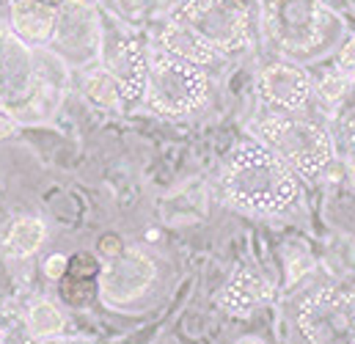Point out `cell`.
Listing matches in <instances>:
<instances>
[{
  "instance_id": "6da1fadb",
  "label": "cell",
  "mask_w": 355,
  "mask_h": 344,
  "mask_svg": "<svg viewBox=\"0 0 355 344\" xmlns=\"http://www.w3.org/2000/svg\"><path fill=\"white\" fill-rule=\"evenodd\" d=\"M220 187L232 207L251 215H284L303 198L300 176L257 138L232 149Z\"/></svg>"
},
{
  "instance_id": "7a4b0ae2",
  "label": "cell",
  "mask_w": 355,
  "mask_h": 344,
  "mask_svg": "<svg viewBox=\"0 0 355 344\" xmlns=\"http://www.w3.org/2000/svg\"><path fill=\"white\" fill-rule=\"evenodd\" d=\"M267 42L286 58H320L342 33L339 17L320 0H265Z\"/></svg>"
},
{
  "instance_id": "3957f363",
  "label": "cell",
  "mask_w": 355,
  "mask_h": 344,
  "mask_svg": "<svg viewBox=\"0 0 355 344\" xmlns=\"http://www.w3.org/2000/svg\"><path fill=\"white\" fill-rule=\"evenodd\" d=\"M254 135L303 179H320L334 163V141L325 127L300 113H265Z\"/></svg>"
},
{
  "instance_id": "277c9868",
  "label": "cell",
  "mask_w": 355,
  "mask_h": 344,
  "mask_svg": "<svg viewBox=\"0 0 355 344\" xmlns=\"http://www.w3.org/2000/svg\"><path fill=\"white\" fill-rule=\"evenodd\" d=\"M289 334L295 344H355V289L311 286L289 309Z\"/></svg>"
},
{
  "instance_id": "5b68a950",
  "label": "cell",
  "mask_w": 355,
  "mask_h": 344,
  "mask_svg": "<svg viewBox=\"0 0 355 344\" xmlns=\"http://www.w3.org/2000/svg\"><path fill=\"white\" fill-rule=\"evenodd\" d=\"M212 91L209 75L177 55L152 47L149 50V83H146V102L152 110L163 116H187L207 105Z\"/></svg>"
},
{
  "instance_id": "8992f818",
  "label": "cell",
  "mask_w": 355,
  "mask_h": 344,
  "mask_svg": "<svg viewBox=\"0 0 355 344\" xmlns=\"http://www.w3.org/2000/svg\"><path fill=\"white\" fill-rule=\"evenodd\" d=\"M171 19L190 28L220 58L243 53L251 44L248 14L234 0H184Z\"/></svg>"
},
{
  "instance_id": "52a82bcc",
  "label": "cell",
  "mask_w": 355,
  "mask_h": 344,
  "mask_svg": "<svg viewBox=\"0 0 355 344\" xmlns=\"http://www.w3.org/2000/svg\"><path fill=\"white\" fill-rule=\"evenodd\" d=\"M42 80L28 44H22L11 28L0 25V110L14 116L17 108L36 102Z\"/></svg>"
},
{
  "instance_id": "ba28073f",
  "label": "cell",
  "mask_w": 355,
  "mask_h": 344,
  "mask_svg": "<svg viewBox=\"0 0 355 344\" xmlns=\"http://www.w3.org/2000/svg\"><path fill=\"white\" fill-rule=\"evenodd\" d=\"M149 44L135 33L110 36L105 44V69L113 75L121 105H135L146 96L149 83Z\"/></svg>"
},
{
  "instance_id": "9c48e42d",
  "label": "cell",
  "mask_w": 355,
  "mask_h": 344,
  "mask_svg": "<svg viewBox=\"0 0 355 344\" xmlns=\"http://www.w3.org/2000/svg\"><path fill=\"white\" fill-rule=\"evenodd\" d=\"M311 94V75L292 61H272L257 78V96L267 113H303Z\"/></svg>"
},
{
  "instance_id": "30bf717a",
  "label": "cell",
  "mask_w": 355,
  "mask_h": 344,
  "mask_svg": "<svg viewBox=\"0 0 355 344\" xmlns=\"http://www.w3.org/2000/svg\"><path fill=\"white\" fill-rule=\"evenodd\" d=\"M155 281V261L138 248H124L119 257L107 259L102 270V298L113 306L138 300Z\"/></svg>"
},
{
  "instance_id": "8fae6325",
  "label": "cell",
  "mask_w": 355,
  "mask_h": 344,
  "mask_svg": "<svg viewBox=\"0 0 355 344\" xmlns=\"http://www.w3.org/2000/svg\"><path fill=\"white\" fill-rule=\"evenodd\" d=\"M64 3L67 0H8V28L28 47L50 44Z\"/></svg>"
},
{
  "instance_id": "7c38bea8",
  "label": "cell",
  "mask_w": 355,
  "mask_h": 344,
  "mask_svg": "<svg viewBox=\"0 0 355 344\" xmlns=\"http://www.w3.org/2000/svg\"><path fill=\"white\" fill-rule=\"evenodd\" d=\"M272 295H275L272 281H267L259 270H254V267H237L232 273V278L223 284V289L218 295V303L226 311H232V314H248L257 306L272 300Z\"/></svg>"
},
{
  "instance_id": "4fadbf2b",
  "label": "cell",
  "mask_w": 355,
  "mask_h": 344,
  "mask_svg": "<svg viewBox=\"0 0 355 344\" xmlns=\"http://www.w3.org/2000/svg\"><path fill=\"white\" fill-rule=\"evenodd\" d=\"M157 47L166 50V53H171V55H177L182 61H190V64L201 67V69L209 67V64H215V61L220 58L204 39H198L190 28H184L177 19H168V22L160 28Z\"/></svg>"
},
{
  "instance_id": "5bb4252c",
  "label": "cell",
  "mask_w": 355,
  "mask_h": 344,
  "mask_svg": "<svg viewBox=\"0 0 355 344\" xmlns=\"http://www.w3.org/2000/svg\"><path fill=\"white\" fill-rule=\"evenodd\" d=\"M47 226L44 221L28 215V218H17L6 234L0 237V254L6 259H28L31 254H36L44 243Z\"/></svg>"
},
{
  "instance_id": "9a60e30c",
  "label": "cell",
  "mask_w": 355,
  "mask_h": 344,
  "mask_svg": "<svg viewBox=\"0 0 355 344\" xmlns=\"http://www.w3.org/2000/svg\"><path fill=\"white\" fill-rule=\"evenodd\" d=\"M25 317H28V328H31V334L36 336V342H39V339H42V342L58 339L61 331H64V325H67L61 309H58L55 303L44 300V298H42V300H33L31 309L25 311Z\"/></svg>"
},
{
  "instance_id": "2e32d148",
  "label": "cell",
  "mask_w": 355,
  "mask_h": 344,
  "mask_svg": "<svg viewBox=\"0 0 355 344\" xmlns=\"http://www.w3.org/2000/svg\"><path fill=\"white\" fill-rule=\"evenodd\" d=\"M83 91L94 105L99 108H121V96H119V86L113 80V75L105 67H94L86 80H83Z\"/></svg>"
},
{
  "instance_id": "e0dca14e",
  "label": "cell",
  "mask_w": 355,
  "mask_h": 344,
  "mask_svg": "<svg viewBox=\"0 0 355 344\" xmlns=\"http://www.w3.org/2000/svg\"><path fill=\"white\" fill-rule=\"evenodd\" d=\"M0 344H36V336L28 328V317L17 306L0 309Z\"/></svg>"
},
{
  "instance_id": "ac0fdd59",
  "label": "cell",
  "mask_w": 355,
  "mask_h": 344,
  "mask_svg": "<svg viewBox=\"0 0 355 344\" xmlns=\"http://www.w3.org/2000/svg\"><path fill=\"white\" fill-rule=\"evenodd\" d=\"M311 86H314V91H317L325 102H339V99L345 96L347 86H350V78L342 75V72L336 69V64H334V67L322 69L317 78H311Z\"/></svg>"
},
{
  "instance_id": "d6986e66",
  "label": "cell",
  "mask_w": 355,
  "mask_h": 344,
  "mask_svg": "<svg viewBox=\"0 0 355 344\" xmlns=\"http://www.w3.org/2000/svg\"><path fill=\"white\" fill-rule=\"evenodd\" d=\"M336 69H339L342 75H347V78H355V36L347 39L345 47L339 50V55H336Z\"/></svg>"
},
{
  "instance_id": "ffe728a7",
  "label": "cell",
  "mask_w": 355,
  "mask_h": 344,
  "mask_svg": "<svg viewBox=\"0 0 355 344\" xmlns=\"http://www.w3.org/2000/svg\"><path fill=\"white\" fill-rule=\"evenodd\" d=\"M342 138H345V144H347V149H350L355 160V108H350L347 116L342 119Z\"/></svg>"
},
{
  "instance_id": "44dd1931",
  "label": "cell",
  "mask_w": 355,
  "mask_h": 344,
  "mask_svg": "<svg viewBox=\"0 0 355 344\" xmlns=\"http://www.w3.org/2000/svg\"><path fill=\"white\" fill-rule=\"evenodd\" d=\"M67 257L64 254H53V257L44 261V273H47V278H61L64 273H67Z\"/></svg>"
},
{
  "instance_id": "7402d4cb",
  "label": "cell",
  "mask_w": 355,
  "mask_h": 344,
  "mask_svg": "<svg viewBox=\"0 0 355 344\" xmlns=\"http://www.w3.org/2000/svg\"><path fill=\"white\" fill-rule=\"evenodd\" d=\"M17 132V119L11 116V113H6V110H0V141H6V138H11Z\"/></svg>"
},
{
  "instance_id": "603a6c76",
  "label": "cell",
  "mask_w": 355,
  "mask_h": 344,
  "mask_svg": "<svg viewBox=\"0 0 355 344\" xmlns=\"http://www.w3.org/2000/svg\"><path fill=\"white\" fill-rule=\"evenodd\" d=\"M102 254H105L107 259L119 257V254H121V243H119L113 234H110V237H105V240H102Z\"/></svg>"
},
{
  "instance_id": "cb8c5ba5",
  "label": "cell",
  "mask_w": 355,
  "mask_h": 344,
  "mask_svg": "<svg viewBox=\"0 0 355 344\" xmlns=\"http://www.w3.org/2000/svg\"><path fill=\"white\" fill-rule=\"evenodd\" d=\"M234 344H265L262 339H257V336H243V339H237Z\"/></svg>"
},
{
  "instance_id": "d4e9b609",
  "label": "cell",
  "mask_w": 355,
  "mask_h": 344,
  "mask_svg": "<svg viewBox=\"0 0 355 344\" xmlns=\"http://www.w3.org/2000/svg\"><path fill=\"white\" fill-rule=\"evenodd\" d=\"M44 344H86V342H75V339H61L58 336V339H47Z\"/></svg>"
}]
</instances>
